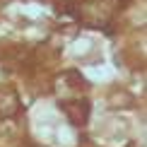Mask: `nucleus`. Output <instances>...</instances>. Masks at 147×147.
I'll list each match as a JSON object with an SVG mask.
<instances>
[{"label":"nucleus","instance_id":"obj_1","mask_svg":"<svg viewBox=\"0 0 147 147\" xmlns=\"http://www.w3.org/2000/svg\"><path fill=\"white\" fill-rule=\"evenodd\" d=\"M60 109H63L65 118H68L75 128L87 125L89 113H92V104H89V99H84V96H75V99L63 101V104H60Z\"/></svg>","mask_w":147,"mask_h":147},{"label":"nucleus","instance_id":"obj_2","mask_svg":"<svg viewBox=\"0 0 147 147\" xmlns=\"http://www.w3.org/2000/svg\"><path fill=\"white\" fill-rule=\"evenodd\" d=\"M22 109L20 94L12 87H0V116L3 118H15Z\"/></svg>","mask_w":147,"mask_h":147}]
</instances>
